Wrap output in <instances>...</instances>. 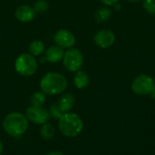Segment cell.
Wrapping results in <instances>:
<instances>
[{
  "label": "cell",
  "instance_id": "cell-7",
  "mask_svg": "<svg viewBox=\"0 0 155 155\" xmlns=\"http://www.w3.org/2000/svg\"><path fill=\"white\" fill-rule=\"evenodd\" d=\"M49 112L42 107L30 106L25 110V117L35 124H44L49 119Z\"/></svg>",
  "mask_w": 155,
  "mask_h": 155
},
{
  "label": "cell",
  "instance_id": "cell-16",
  "mask_svg": "<svg viewBox=\"0 0 155 155\" xmlns=\"http://www.w3.org/2000/svg\"><path fill=\"white\" fill-rule=\"evenodd\" d=\"M112 16V11L111 9L107 7H100L94 15V18L98 23H103L107 21Z\"/></svg>",
  "mask_w": 155,
  "mask_h": 155
},
{
  "label": "cell",
  "instance_id": "cell-18",
  "mask_svg": "<svg viewBox=\"0 0 155 155\" xmlns=\"http://www.w3.org/2000/svg\"><path fill=\"white\" fill-rule=\"evenodd\" d=\"M49 7V3L46 0H37L35 4H34V9L35 11V13H44L45 11H47Z\"/></svg>",
  "mask_w": 155,
  "mask_h": 155
},
{
  "label": "cell",
  "instance_id": "cell-11",
  "mask_svg": "<svg viewBox=\"0 0 155 155\" xmlns=\"http://www.w3.org/2000/svg\"><path fill=\"white\" fill-rule=\"evenodd\" d=\"M64 55V48H62L56 45V46L50 47L46 50L45 58H46V61H49L51 63H57L63 59Z\"/></svg>",
  "mask_w": 155,
  "mask_h": 155
},
{
  "label": "cell",
  "instance_id": "cell-4",
  "mask_svg": "<svg viewBox=\"0 0 155 155\" xmlns=\"http://www.w3.org/2000/svg\"><path fill=\"white\" fill-rule=\"evenodd\" d=\"M15 69L18 74L24 77H29L35 73L37 69L36 59L31 54L24 53L18 56L15 62Z\"/></svg>",
  "mask_w": 155,
  "mask_h": 155
},
{
  "label": "cell",
  "instance_id": "cell-1",
  "mask_svg": "<svg viewBox=\"0 0 155 155\" xmlns=\"http://www.w3.org/2000/svg\"><path fill=\"white\" fill-rule=\"evenodd\" d=\"M58 128L64 136L74 138L82 132L84 129V122L79 115L69 111L64 113L59 118Z\"/></svg>",
  "mask_w": 155,
  "mask_h": 155
},
{
  "label": "cell",
  "instance_id": "cell-25",
  "mask_svg": "<svg viewBox=\"0 0 155 155\" xmlns=\"http://www.w3.org/2000/svg\"><path fill=\"white\" fill-rule=\"evenodd\" d=\"M141 0H129V2H131V3H139Z\"/></svg>",
  "mask_w": 155,
  "mask_h": 155
},
{
  "label": "cell",
  "instance_id": "cell-10",
  "mask_svg": "<svg viewBox=\"0 0 155 155\" xmlns=\"http://www.w3.org/2000/svg\"><path fill=\"white\" fill-rule=\"evenodd\" d=\"M16 19L22 23H28L32 21L35 16V11L33 7L27 5H22L18 6L15 12Z\"/></svg>",
  "mask_w": 155,
  "mask_h": 155
},
{
  "label": "cell",
  "instance_id": "cell-26",
  "mask_svg": "<svg viewBox=\"0 0 155 155\" xmlns=\"http://www.w3.org/2000/svg\"><path fill=\"white\" fill-rule=\"evenodd\" d=\"M154 82H155V81H154Z\"/></svg>",
  "mask_w": 155,
  "mask_h": 155
},
{
  "label": "cell",
  "instance_id": "cell-6",
  "mask_svg": "<svg viewBox=\"0 0 155 155\" xmlns=\"http://www.w3.org/2000/svg\"><path fill=\"white\" fill-rule=\"evenodd\" d=\"M154 87L153 79L146 74L137 76L132 83V90L138 95H149Z\"/></svg>",
  "mask_w": 155,
  "mask_h": 155
},
{
  "label": "cell",
  "instance_id": "cell-14",
  "mask_svg": "<svg viewBox=\"0 0 155 155\" xmlns=\"http://www.w3.org/2000/svg\"><path fill=\"white\" fill-rule=\"evenodd\" d=\"M55 134V130L50 123H44L40 129V135L44 140H51Z\"/></svg>",
  "mask_w": 155,
  "mask_h": 155
},
{
  "label": "cell",
  "instance_id": "cell-21",
  "mask_svg": "<svg viewBox=\"0 0 155 155\" xmlns=\"http://www.w3.org/2000/svg\"><path fill=\"white\" fill-rule=\"evenodd\" d=\"M100 1L106 5H114L116 3H118V0H100Z\"/></svg>",
  "mask_w": 155,
  "mask_h": 155
},
{
  "label": "cell",
  "instance_id": "cell-13",
  "mask_svg": "<svg viewBox=\"0 0 155 155\" xmlns=\"http://www.w3.org/2000/svg\"><path fill=\"white\" fill-rule=\"evenodd\" d=\"M74 84L77 89H84L89 84V76L85 71L78 70L74 77Z\"/></svg>",
  "mask_w": 155,
  "mask_h": 155
},
{
  "label": "cell",
  "instance_id": "cell-5",
  "mask_svg": "<svg viewBox=\"0 0 155 155\" xmlns=\"http://www.w3.org/2000/svg\"><path fill=\"white\" fill-rule=\"evenodd\" d=\"M63 62L67 70L71 72H76L83 66L84 57L79 49L70 48L66 52H64Z\"/></svg>",
  "mask_w": 155,
  "mask_h": 155
},
{
  "label": "cell",
  "instance_id": "cell-17",
  "mask_svg": "<svg viewBox=\"0 0 155 155\" xmlns=\"http://www.w3.org/2000/svg\"><path fill=\"white\" fill-rule=\"evenodd\" d=\"M45 94L42 91H36L34 92L31 96H30V103L32 106H36V107H42L44 105V103L45 102Z\"/></svg>",
  "mask_w": 155,
  "mask_h": 155
},
{
  "label": "cell",
  "instance_id": "cell-3",
  "mask_svg": "<svg viewBox=\"0 0 155 155\" xmlns=\"http://www.w3.org/2000/svg\"><path fill=\"white\" fill-rule=\"evenodd\" d=\"M3 128L10 136H20L26 132L28 128V120L20 112H11L5 117Z\"/></svg>",
  "mask_w": 155,
  "mask_h": 155
},
{
  "label": "cell",
  "instance_id": "cell-24",
  "mask_svg": "<svg viewBox=\"0 0 155 155\" xmlns=\"http://www.w3.org/2000/svg\"><path fill=\"white\" fill-rule=\"evenodd\" d=\"M3 150H4V146H3V143H2V142L0 141V155L2 154V153H3Z\"/></svg>",
  "mask_w": 155,
  "mask_h": 155
},
{
  "label": "cell",
  "instance_id": "cell-9",
  "mask_svg": "<svg viewBox=\"0 0 155 155\" xmlns=\"http://www.w3.org/2000/svg\"><path fill=\"white\" fill-rule=\"evenodd\" d=\"M94 43L101 48H110L115 41V35L113 31L108 29H102L96 32L94 37Z\"/></svg>",
  "mask_w": 155,
  "mask_h": 155
},
{
  "label": "cell",
  "instance_id": "cell-8",
  "mask_svg": "<svg viewBox=\"0 0 155 155\" xmlns=\"http://www.w3.org/2000/svg\"><path fill=\"white\" fill-rule=\"evenodd\" d=\"M55 44L62 48H70L75 44V37L74 34L67 29L58 30L54 37Z\"/></svg>",
  "mask_w": 155,
  "mask_h": 155
},
{
  "label": "cell",
  "instance_id": "cell-23",
  "mask_svg": "<svg viewBox=\"0 0 155 155\" xmlns=\"http://www.w3.org/2000/svg\"><path fill=\"white\" fill-rule=\"evenodd\" d=\"M150 95H151V97H152L153 100H155V87L153 88V90H152V92L150 93Z\"/></svg>",
  "mask_w": 155,
  "mask_h": 155
},
{
  "label": "cell",
  "instance_id": "cell-12",
  "mask_svg": "<svg viewBox=\"0 0 155 155\" xmlns=\"http://www.w3.org/2000/svg\"><path fill=\"white\" fill-rule=\"evenodd\" d=\"M74 103H75V99L74 95H72L71 93H65L62 95L57 102L59 108L64 113L69 112L74 108Z\"/></svg>",
  "mask_w": 155,
  "mask_h": 155
},
{
  "label": "cell",
  "instance_id": "cell-15",
  "mask_svg": "<svg viewBox=\"0 0 155 155\" xmlns=\"http://www.w3.org/2000/svg\"><path fill=\"white\" fill-rule=\"evenodd\" d=\"M28 48L32 56H39L45 51V44L41 40H34L30 43Z\"/></svg>",
  "mask_w": 155,
  "mask_h": 155
},
{
  "label": "cell",
  "instance_id": "cell-20",
  "mask_svg": "<svg viewBox=\"0 0 155 155\" xmlns=\"http://www.w3.org/2000/svg\"><path fill=\"white\" fill-rule=\"evenodd\" d=\"M143 7L147 13L155 15V0H144Z\"/></svg>",
  "mask_w": 155,
  "mask_h": 155
},
{
  "label": "cell",
  "instance_id": "cell-19",
  "mask_svg": "<svg viewBox=\"0 0 155 155\" xmlns=\"http://www.w3.org/2000/svg\"><path fill=\"white\" fill-rule=\"evenodd\" d=\"M48 112H49V115L52 116L54 119H59L64 114V112L61 111V109L59 108L57 103H54V104L51 105L49 107V111Z\"/></svg>",
  "mask_w": 155,
  "mask_h": 155
},
{
  "label": "cell",
  "instance_id": "cell-22",
  "mask_svg": "<svg viewBox=\"0 0 155 155\" xmlns=\"http://www.w3.org/2000/svg\"><path fill=\"white\" fill-rule=\"evenodd\" d=\"M45 155H64L63 153L61 152H51V153H48Z\"/></svg>",
  "mask_w": 155,
  "mask_h": 155
},
{
  "label": "cell",
  "instance_id": "cell-2",
  "mask_svg": "<svg viewBox=\"0 0 155 155\" xmlns=\"http://www.w3.org/2000/svg\"><path fill=\"white\" fill-rule=\"evenodd\" d=\"M40 88L46 95H57L65 90L67 88V80L62 74L49 72L41 79Z\"/></svg>",
  "mask_w": 155,
  "mask_h": 155
}]
</instances>
